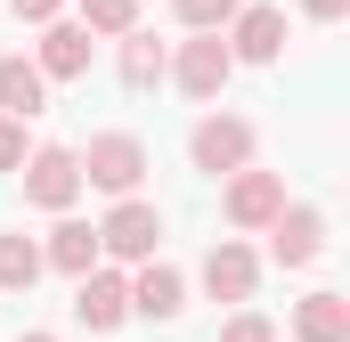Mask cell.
Here are the masks:
<instances>
[{
    "mask_svg": "<svg viewBox=\"0 0 350 342\" xmlns=\"http://www.w3.org/2000/svg\"><path fill=\"white\" fill-rule=\"evenodd\" d=\"M82 25L90 33H131L139 25V0H82Z\"/></svg>",
    "mask_w": 350,
    "mask_h": 342,
    "instance_id": "d6986e66",
    "label": "cell"
},
{
    "mask_svg": "<svg viewBox=\"0 0 350 342\" xmlns=\"http://www.w3.org/2000/svg\"><path fill=\"white\" fill-rule=\"evenodd\" d=\"M228 57L237 66H269V57H285V8H237L228 16Z\"/></svg>",
    "mask_w": 350,
    "mask_h": 342,
    "instance_id": "52a82bcc",
    "label": "cell"
},
{
    "mask_svg": "<svg viewBox=\"0 0 350 342\" xmlns=\"http://www.w3.org/2000/svg\"><path fill=\"white\" fill-rule=\"evenodd\" d=\"M187 155H196V171H245L253 163V122H237V114H204L196 122V139H187Z\"/></svg>",
    "mask_w": 350,
    "mask_h": 342,
    "instance_id": "7a4b0ae2",
    "label": "cell"
},
{
    "mask_svg": "<svg viewBox=\"0 0 350 342\" xmlns=\"http://www.w3.org/2000/svg\"><path fill=\"white\" fill-rule=\"evenodd\" d=\"M33 277H41V245H33V237H0V285L25 293Z\"/></svg>",
    "mask_w": 350,
    "mask_h": 342,
    "instance_id": "e0dca14e",
    "label": "cell"
},
{
    "mask_svg": "<svg viewBox=\"0 0 350 342\" xmlns=\"http://www.w3.org/2000/svg\"><path fill=\"white\" fill-rule=\"evenodd\" d=\"M41 261H49V269H66V277L98 269V228H82V220H57V228H49V245H41Z\"/></svg>",
    "mask_w": 350,
    "mask_h": 342,
    "instance_id": "9a60e30c",
    "label": "cell"
},
{
    "mask_svg": "<svg viewBox=\"0 0 350 342\" xmlns=\"http://www.w3.org/2000/svg\"><path fill=\"white\" fill-rule=\"evenodd\" d=\"M8 8H16V16H25V25H49V16H57V8H66V0H8Z\"/></svg>",
    "mask_w": 350,
    "mask_h": 342,
    "instance_id": "7402d4cb",
    "label": "cell"
},
{
    "mask_svg": "<svg viewBox=\"0 0 350 342\" xmlns=\"http://www.w3.org/2000/svg\"><path fill=\"white\" fill-rule=\"evenodd\" d=\"M293 334L301 342H350V302L342 293H310V302L293 310Z\"/></svg>",
    "mask_w": 350,
    "mask_h": 342,
    "instance_id": "5bb4252c",
    "label": "cell"
},
{
    "mask_svg": "<svg viewBox=\"0 0 350 342\" xmlns=\"http://www.w3.org/2000/svg\"><path fill=\"white\" fill-rule=\"evenodd\" d=\"M269 253H277V269H310V261L326 253V220H318L310 204H277V220H269Z\"/></svg>",
    "mask_w": 350,
    "mask_h": 342,
    "instance_id": "8992f818",
    "label": "cell"
},
{
    "mask_svg": "<svg viewBox=\"0 0 350 342\" xmlns=\"http://www.w3.org/2000/svg\"><path fill=\"white\" fill-rule=\"evenodd\" d=\"M131 310H139V318H179V310H187V285H179V269L147 261V269L131 277Z\"/></svg>",
    "mask_w": 350,
    "mask_h": 342,
    "instance_id": "4fadbf2b",
    "label": "cell"
},
{
    "mask_svg": "<svg viewBox=\"0 0 350 342\" xmlns=\"http://www.w3.org/2000/svg\"><path fill=\"white\" fill-rule=\"evenodd\" d=\"M25 196H33L41 212H66V204L82 196V163H74V147H33V155H25Z\"/></svg>",
    "mask_w": 350,
    "mask_h": 342,
    "instance_id": "3957f363",
    "label": "cell"
},
{
    "mask_svg": "<svg viewBox=\"0 0 350 342\" xmlns=\"http://www.w3.org/2000/svg\"><path fill=\"white\" fill-rule=\"evenodd\" d=\"M74 163H82L90 187H106V196H131V187L147 179V147H139L131 131H98V139H90Z\"/></svg>",
    "mask_w": 350,
    "mask_h": 342,
    "instance_id": "6da1fadb",
    "label": "cell"
},
{
    "mask_svg": "<svg viewBox=\"0 0 350 342\" xmlns=\"http://www.w3.org/2000/svg\"><path fill=\"white\" fill-rule=\"evenodd\" d=\"M277 204H285V179H277V171H253V163L228 171V204H220V212H228L237 228H269Z\"/></svg>",
    "mask_w": 350,
    "mask_h": 342,
    "instance_id": "ba28073f",
    "label": "cell"
},
{
    "mask_svg": "<svg viewBox=\"0 0 350 342\" xmlns=\"http://www.w3.org/2000/svg\"><path fill=\"white\" fill-rule=\"evenodd\" d=\"M41 82H74V74H90V25H41Z\"/></svg>",
    "mask_w": 350,
    "mask_h": 342,
    "instance_id": "8fae6325",
    "label": "cell"
},
{
    "mask_svg": "<svg viewBox=\"0 0 350 342\" xmlns=\"http://www.w3.org/2000/svg\"><path fill=\"white\" fill-rule=\"evenodd\" d=\"M16 163H25V122L8 114V122H0V171H16Z\"/></svg>",
    "mask_w": 350,
    "mask_h": 342,
    "instance_id": "44dd1931",
    "label": "cell"
},
{
    "mask_svg": "<svg viewBox=\"0 0 350 342\" xmlns=\"http://www.w3.org/2000/svg\"><path fill=\"white\" fill-rule=\"evenodd\" d=\"M74 318L82 326H122L131 318V277H114V269H82V285H74Z\"/></svg>",
    "mask_w": 350,
    "mask_h": 342,
    "instance_id": "9c48e42d",
    "label": "cell"
},
{
    "mask_svg": "<svg viewBox=\"0 0 350 342\" xmlns=\"http://www.w3.org/2000/svg\"><path fill=\"white\" fill-rule=\"evenodd\" d=\"M16 342H57V334H16Z\"/></svg>",
    "mask_w": 350,
    "mask_h": 342,
    "instance_id": "cb8c5ba5",
    "label": "cell"
},
{
    "mask_svg": "<svg viewBox=\"0 0 350 342\" xmlns=\"http://www.w3.org/2000/svg\"><path fill=\"white\" fill-rule=\"evenodd\" d=\"M220 342H277V326H269L261 310H237V318L220 326Z\"/></svg>",
    "mask_w": 350,
    "mask_h": 342,
    "instance_id": "ffe728a7",
    "label": "cell"
},
{
    "mask_svg": "<svg viewBox=\"0 0 350 342\" xmlns=\"http://www.w3.org/2000/svg\"><path fill=\"white\" fill-rule=\"evenodd\" d=\"M155 237H163V212L139 204V196H122V204L106 212V228H98V245L122 253V261H155Z\"/></svg>",
    "mask_w": 350,
    "mask_h": 342,
    "instance_id": "5b68a950",
    "label": "cell"
},
{
    "mask_svg": "<svg viewBox=\"0 0 350 342\" xmlns=\"http://www.w3.org/2000/svg\"><path fill=\"white\" fill-rule=\"evenodd\" d=\"M253 277H261V261L245 253L237 237L212 245V261H204V293H212V302H253Z\"/></svg>",
    "mask_w": 350,
    "mask_h": 342,
    "instance_id": "30bf717a",
    "label": "cell"
},
{
    "mask_svg": "<svg viewBox=\"0 0 350 342\" xmlns=\"http://www.w3.org/2000/svg\"><path fill=\"white\" fill-rule=\"evenodd\" d=\"M0 114H16V122L49 114V82H41L33 57H0Z\"/></svg>",
    "mask_w": 350,
    "mask_h": 342,
    "instance_id": "7c38bea8",
    "label": "cell"
},
{
    "mask_svg": "<svg viewBox=\"0 0 350 342\" xmlns=\"http://www.w3.org/2000/svg\"><path fill=\"white\" fill-rule=\"evenodd\" d=\"M172 74H179V90H187V98H220V90H228V74H237V57H228V41H220V33H196V41H179Z\"/></svg>",
    "mask_w": 350,
    "mask_h": 342,
    "instance_id": "277c9868",
    "label": "cell"
},
{
    "mask_svg": "<svg viewBox=\"0 0 350 342\" xmlns=\"http://www.w3.org/2000/svg\"><path fill=\"white\" fill-rule=\"evenodd\" d=\"M172 8H179V25H187V33H220L245 0H172Z\"/></svg>",
    "mask_w": 350,
    "mask_h": 342,
    "instance_id": "ac0fdd59",
    "label": "cell"
},
{
    "mask_svg": "<svg viewBox=\"0 0 350 342\" xmlns=\"http://www.w3.org/2000/svg\"><path fill=\"white\" fill-rule=\"evenodd\" d=\"M114 41H122V82H131V90L163 82V66H172V57H163V41H155V33H139V25H131V33H114Z\"/></svg>",
    "mask_w": 350,
    "mask_h": 342,
    "instance_id": "2e32d148",
    "label": "cell"
},
{
    "mask_svg": "<svg viewBox=\"0 0 350 342\" xmlns=\"http://www.w3.org/2000/svg\"><path fill=\"white\" fill-rule=\"evenodd\" d=\"M301 8H310V16H318V25H334V16H342L350 0H301Z\"/></svg>",
    "mask_w": 350,
    "mask_h": 342,
    "instance_id": "603a6c76",
    "label": "cell"
}]
</instances>
